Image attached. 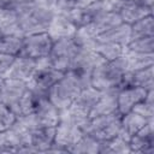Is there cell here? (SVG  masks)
I'll list each match as a JSON object with an SVG mask.
<instances>
[{
  "label": "cell",
  "instance_id": "8",
  "mask_svg": "<svg viewBox=\"0 0 154 154\" xmlns=\"http://www.w3.org/2000/svg\"><path fill=\"white\" fill-rule=\"evenodd\" d=\"M36 61H37V69H36L32 78L28 83V85L48 91V89L52 85H54L64 76L65 72L53 67L49 64L48 57L37 59Z\"/></svg>",
  "mask_w": 154,
  "mask_h": 154
},
{
  "label": "cell",
  "instance_id": "32",
  "mask_svg": "<svg viewBox=\"0 0 154 154\" xmlns=\"http://www.w3.org/2000/svg\"><path fill=\"white\" fill-rule=\"evenodd\" d=\"M14 58L16 55H10V54H5L0 52V76H4L7 72Z\"/></svg>",
  "mask_w": 154,
  "mask_h": 154
},
{
  "label": "cell",
  "instance_id": "1",
  "mask_svg": "<svg viewBox=\"0 0 154 154\" xmlns=\"http://www.w3.org/2000/svg\"><path fill=\"white\" fill-rule=\"evenodd\" d=\"M54 16V8L29 0L17 10L16 22L19 31L26 36L37 32H47Z\"/></svg>",
  "mask_w": 154,
  "mask_h": 154
},
{
  "label": "cell",
  "instance_id": "27",
  "mask_svg": "<svg viewBox=\"0 0 154 154\" xmlns=\"http://www.w3.org/2000/svg\"><path fill=\"white\" fill-rule=\"evenodd\" d=\"M99 153L101 154H116V153H131L130 149V144L129 141L124 140L123 137H120L119 135L107 140V141H102L100 142V148H99Z\"/></svg>",
  "mask_w": 154,
  "mask_h": 154
},
{
  "label": "cell",
  "instance_id": "24",
  "mask_svg": "<svg viewBox=\"0 0 154 154\" xmlns=\"http://www.w3.org/2000/svg\"><path fill=\"white\" fill-rule=\"evenodd\" d=\"M24 36L19 34H2L0 36V52L10 55H18L23 46Z\"/></svg>",
  "mask_w": 154,
  "mask_h": 154
},
{
  "label": "cell",
  "instance_id": "19",
  "mask_svg": "<svg viewBox=\"0 0 154 154\" xmlns=\"http://www.w3.org/2000/svg\"><path fill=\"white\" fill-rule=\"evenodd\" d=\"M36 126H55L60 120V111L49 101L31 113Z\"/></svg>",
  "mask_w": 154,
  "mask_h": 154
},
{
  "label": "cell",
  "instance_id": "14",
  "mask_svg": "<svg viewBox=\"0 0 154 154\" xmlns=\"http://www.w3.org/2000/svg\"><path fill=\"white\" fill-rule=\"evenodd\" d=\"M120 23H123V22L120 19L119 14L113 10H108L105 13H102L101 16H99L94 22H91V23H89L84 26H81V28L90 37L95 38L96 36L106 32L107 30L112 29L113 26H116Z\"/></svg>",
  "mask_w": 154,
  "mask_h": 154
},
{
  "label": "cell",
  "instance_id": "15",
  "mask_svg": "<svg viewBox=\"0 0 154 154\" xmlns=\"http://www.w3.org/2000/svg\"><path fill=\"white\" fill-rule=\"evenodd\" d=\"M147 90L138 88V87H128L118 90L117 94V106H118V113L120 116L132 111L134 106L142 101L146 95Z\"/></svg>",
  "mask_w": 154,
  "mask_h": 154
},
{
  "label": "cell",
  "instance_id": "33",
  "mask_svg": "<svg viewBox=\"0 0 154 154\" xmlns=\"http://www.w3.org/2000/svg\"><path fill=\"white\" fill-rule=\"evenodd\" d=\"M29 0H0V7L17 11L20 6L26 4Z\"/></svg>",
  "mask_w": 154,
  "mask_h": 154
},
{
  "label": "cell",
  "instance_id": "3",
  "mask_svg": "<svg viewBox=\"0 0 154 154\" xmlns=\"http://www.w3.org/2000/svg\"><path fill=\"white\" fill-rule=\"evenodd\" d=\"M81 49L82 47L77 45L76 40L73 38V35L69 37L53 40V45L48 54L49 64L53 67L63 72H66Z\"/></svg>",
  "mask_w": 154,
  "mask_h": 154
},
{
  "label": "cell",
  "instance_id": "7",
  "mask_svg": "<svg viewBox=\"0 0 154 154\" xmlns=\"http://www.w3.org/2000/svg\"><path fill=\"white\" fill-rule=\"evenodd\" d=\"M53 45V38L48 32H37L24 36L23 46L18 55L28 57L31 59H41L48 57Z\"/></svg>",
  "mask_w": 154,
  "mask_h": 154
},
{
  "label": "cell",
  "instance_id": "11",
  "mask_svg": "<svg viewBox=\"0 0 154 154\" xmlns=\"http://www.w3.org/2000/svg\"><path fill=\"white\" fill-rule=\"evenodd\" d=\"M36 69H37V61L35 59L23 57V55H16L10 69L4 76L29 83Z\"/></svg>",
  "mask_w": 154,
  "mask_h": 154
},
{
  "label": "cell",
  "instance_id": "18",
  "mask_svg": "<svg viewBox=\"0 0 154 154\" xmlns=\"http://www.w3.org/2000/svg\"><path fill=\"white\" fill-rule=\"evenodd\" d=\"M77 30V26L72 23V20L64 14L55 13L49 28H48V34L53 40H58L61 37H69L72 36Z\"/></svg>",
  "mask_w": 154,
  "mask_h": 154
},
{
  "label": "cell",
  "instance_id": "17",
  "mask_svg": "<svg viewBox=\"0 0 154 154\" xmlns=\"http://www.w3.org/2000/svg\"><path fill=\"white\" fill-rule=\"evenodd\" d=\"M147 122H149V120H147L138 113L130 111V112L120 116V130H119L118 135L120 137H123L124 140L130 141V138L137 131H140L147 124Z\"/></svg>",
  "mask_w": 154,
  "mask_h": 154
},
{
  "label": "cell",
  "instance_id": "6",
  "mask_svg": "<svg viewBox=\"0 0 154 154\" xmlns=\"http://www.w3.org/2000/svg\"><path fill=\"white\" fill-rule=\"evenodd\" d=\"M82 135V128L67 119L60 118L59 123L55 125L54 143L47 153H69V149L81 138Z\"/></svg>",
  "mask_w": 154,
  "mask_h": 154
},
{
  "label": "cell",
  "instance_id": "23",
  "mask_svg": "<svg viewBox=\"0 0 154 154\" xmlns=\"http://www.w3.org/2000/svg\"><path fill=\"white\" fill-rule=\"evenodd\" d=\"M130 36L131 40L140 38V37H147V36H154V19L153 14H148L137 22L132 23L130 25Z\"/></svg>",
  "mask_w": 154,
  "mask_h": 154
},
{
  "label": "cell",
  "instance_id": "4",
  "mask_svg": "<svg viewBox=\"0 0 154 154\" xmlns=\"http://www.w3.org/2000/svg\"><path fill=\"white\" fill-rule=\"evenodd\" d=\"M120 130V114L111 113L89 118L83 129L84 134L90 135L97 141H107L118 136Z\"/></svg>",
  "mask_w": 154,
  "mask_h": 154
},
{
  "label": "cell",
  "instance_id": "31",
  "mask_svg": "<svg viewBox=\"0 0 154 154\" xmlns=\"http://www.w3.org/2000/svg\"><path fill=\"white\" fill-rule=\"evenodd\" d=\"M17 119V116L11 107L0 102V132L7 130Z\"/></svg>",
  "mask_w": 154,
  "mask_h": 154
},
{
  "label": "cell",
  "instance_id": "9",
  "mask_svg": "<svg viewBox=\"0 0 154 154\" xmlns=\"http://www.w3.org/2000/svg\"><path fill=\"white\" fill-rule=\"evenodd\" d=\"M26 89V82L0 76V102L11 107V109L18 105Z\"/></svg>",
  "mask_w": 154,
  "mask_h": 154
},
{
  "label": "cell",
  "instance_id": "25",
  "mask_svg": "<svg viewBox=\"0 0 154 154\" xmlns=\"http://www.w3.org/2000/svg\"><path fill=\"white\" fill-rule=\"evenodd\" d=\"M100 148V141L91 137L88 134H84L81 136V138L69 149V153L75 154H96L99 153Z\"/></svg>",
  "mask_w": 154,
  "mask_h": 154
},
{
  "label": "cell",
  "instance_id": "22",
  "mask_svg": "<svg viewBox=\"0 0 154 154\" xmlns=\"http://www.w3.org/2000/svg\"><path fill=\"white\" fill-rule=\"evenodd\" d=\"M91 49L95 53H97L103 60H113L119 57H123L125 54L126 47L111 43V42H102V41L94 40L91 45Z\"/></svg>",
  "mask_w": 154,
  "mask_h": 154
},
{
  "label": "cell",
  "instance_id": "12",
  "mask_svg": "<svg viewBox=\"0 0 154 154\" xmlns=\"http://www.w3.org/2000/svg\"><path fill=\"white\" fill-rule=\"evenodd\" d=\"M129 144H130L131 153H142V154L154 153L153 120L147 122V124L130 138Z\"/></svg>",
  "mask_w": 154,
  "mask_h": 154
},
{
  "label": "cell",
  "instance_id": "26",
  "mask_svg": "<svg viewBox=\"0 0 154 154\" xmlns=\"http://www.w3.org/2000/svg\"><path fill=\"white\" fill-rule=\"evenodd\" d=\"M128 64V70H140L148 66H154V54L136 53L125 49L124 54Z\"/></svg>",
  "mask_w": 154,
  "mask_h": 154
},
{
  "label": "cell",
  "instance_id": "2",
  "mask_svg": "<svg viewBox=\"0 0 154 154\" xmlns=\"http://www.w3.org/2000/svg\"><path fill=\"white\" fill-rule=\"evenodd\" d=\"M128 70L125 57L101 61L93 71L90 85L100 91L117 89L124 72Z\"/></svg>",
  "mask_w": 154,
  "mask_h": 154
},
{
  "label": "cell",
  "instance_id": "16",
  "mask_svg": "<svg viewBox=\"0 0 154 154\" xmlns=\"http://www.w3.org/2000/svg\"><path fill=\"white\" fill-rule=\"evenodd\" d=\"M55 126H36L30 132V144L35 153H47L54 143Z\"/></svg>",
  "mask_w": 154,
  "mask_h": 154
},
{
  "label": "cell",
  "instance_id": "13",
  "mask_svg": "<svg viewBox=\"0 0 154 154\" xmlns=\"http://www.w3.org/2000/svg\"><path fill=\"white\" fill-rule=\"evenodd\" d=\"M100 96H101L100 90H97L96 88H94L91 85L85 87L79 90L78 95L76 96V99L73 100L72 105L69 108L90 118V113H91L93 108L95 107L96 102L99 101Z\"/></svg>",
  "mask_w": 154,
  "mask_h": 154
},
{
  "label": "cell",
  "instance_id": "21",
  "mask_svg": "<svg viewBox=\"0 0 154 154\" xmlns=\"http://www.w3.org/2000/svg\"><path fill=\"white\" fill-rule=\"evenodd\" d=\"M95 40L102 41V42H111V43H116V45H120V46L126 47V45L131 40L130 25L126 23H120V24L113 26L112 29L107 30L106 32L96 36Z\"/></svg>",
  "mask_w": 154,
  "mask_h": 154
},
{
  "label": "cell",
  "instance_id": "29",
  "mask_svg": "<svg viewBox=\"0 0 154 154\" xmlns=\"http://www.w3.org/2000/svg\"><path fill=\"white\" fill-rule=\"evenodd\" d=\"M126 51L144 54H154V36L130 40V42L126 45Z\"/></svg>",
  "mask_w": 154,
  "mask_h": 154
},
{
  "label": "cell",
  "instance_id": "30",
  "mask_svg": "<svg viewBox=\"0 0 154 154\" xmlns=\"http://www.w3.org/2000/svg\"><path fill=\"white\" fill-rule=\"evenodd\" d=\"M134 112L138 113L140 116H142L143 118H146L147 120H153V116H154V101H153V90H149L146 95V97L140 101L138 103H136L132 108Z\"/></svg>",
  "mask_w": 154,
  "mask_h": 154
},
{
  "label": "cell",
  "instance_id": "35",
  "mask_svg": "<svg viewBox=\"0 0 154 154\" xmlns=\"http://www.w3.org/2000/svg\"><path fill=\"white\" fill-rule=\"evenodd\" d=\"M51 1H57V0H51Z\"/></svg>",
  "mask_w": 154,
  "mask_h": 154
},
{
  "label": "cell",
  "instance_id": "20",
  "mask_svg": "<svg viewBox=\"0 0 154 154\" xmlns=\"http://www.w3.org/2000/svg\"><path fill=\"white\" fill-rule=\"evenodd\" d=\"M117 89H109L101 91V96L99 101L96 102L95 107L93 108L90 113L91 117L102 116V114H111V113H118V106H117Z\"/></svg>",
  "mask_w": 154,
  "mask_h": 154
},
{
  "label": "cell",
  "instance_id": "5",
  "mask_svg": "<svg viewBox=\"0 0 154 154\" xmlns=\"http://www.w3.org/2000/svg\"><path fill=\"white\" fill-rule=\"evenodd\" d=\"M81 89L79 84L65 72L64 76L48 89V97L59 111H64L72 105Z\"/></svg>",
  "mask_w": 154,
  "mask_h": 154
},
{
  "label": "cell",
  "instance_id": "10",
  "mask_svg": "<svg viewBox=\"0 0 154 154\" xmlns=\"http://www.w3.org/2000/svg\"><path fill=\"white\" fill-rule=\"evenodd\" d=\"M112 10L119 14L123 23L129 25L148 14H153V8L138 5L130 0H114Z\"/></svg>",
  "mask_w": 154,
  "mask_h": 154
},
{
  "label": "cell",
  "instance_id": "28",
  "mask_svg": "<svg viewBox=\"0 0 154 154\" xmlns=\"http://www.w3.org/2000/svg\"><path fill=\"white\" fill-rule=\"evenodd\" d=\"M16 19H17V11L0 7V30L4 34H19V35H23L18 29Z\"/></svg>",
  "mask_w": 154,
  "mask_h": 154
},
{
  "label": "cell",
  "instance_id": "34",
  "mask_svg": "<svg viewBox=\"0 0 154 154\" xmlns=\"http://www.w3.org/2000/svg\"><path fill=\"white\" fill-rule=\"evenodd\" d=\"M2 34H4V32H2V31H1V30H0V36H1V35H2Z\"/></svg>",
  "mask_w": 154,
  "mask_h": 154
}]
</instances>
